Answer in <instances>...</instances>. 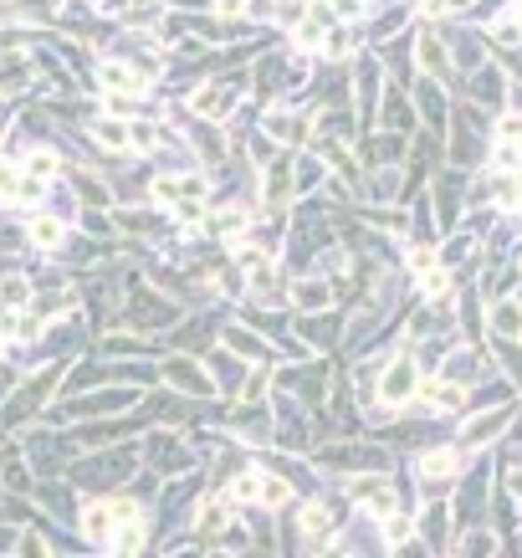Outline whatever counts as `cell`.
I'll list each match as a JSON object with an SVG mask.
<instances>
[{"instance_id": "cell-1", "label": "cell", "mask_w": 522, "mask_h": 558, "mask_svg": "<svg viewBox=\"0 0 522 558\" xmlns=\"http://www.w3.org/2000/svg\"><path fill=\"white\" fill-rule=\"evenodd\" d=\"M128 517H139V507L128 497H113V502H98L83 513V533L92 543H113V522H128Z\"/></svg>"}, {"instance_id": "cell-2", "label": "cell", "mask_w": 522, "mask_h": 558, "mask_svg": "<svg viewBox=\"0 0 522 558\" xmlns=\"http://www.w3.org/2000/svg\"><path fill=\"white\" fill-rule=\"evenodd\" d=\"M415 390H420V369H415V359H410V353H399L395 364L379 374V400H384V405H405V400H410Z\"/></svg>"}, {"instance_id": "cell-3", "label": "cell", "mask_w": 522, "mask_h": 558, "mask_svg": "<svg viewBox=\"0 0 522 558\" xmlns=\"http://www.w3.org/2000/svg\"><path fill=\"white\" fill-rule=\"evenodd\" d=\"M149 195L159 206H185V200H205V174H154Z\"/></svg>"}, {"instance_id": "cell-4", "label": "cell", "mask_w": 522, "mask_h": 558, "mask_svg": "<svg viewBox=\"0 0 522 558\" xmlns=\"http://www.w3.org/2000/svg\"><path fill=\"white\" fill-rule=\"evenodd\" d=\"M42 174H31L26 165H11V159H0V200H21V206H31L36 195H42Z\"/></svg>"}, {"instance_id": "cell-5", "label": "cell", "mask_w": 522, "mask_h": 558, "mask_svg": "<svg viewBox=\"0 0 522 558\" xmlns=\"http://www.w3.org/2000/svg\"><path fill=\"white\" fill-rule=\"evenodd\" d=\"M354 497L369 507V513L379 517V522H389V517H399V497L384 487V481H354Z\"/></svg>"}, {"instance_id": "cell-6", "label": "cell", "mask_w": 522, "mask_h": 558, "mask_svg": "<svg viewBox=\"0 0 522 558\" xmlns=\"http://www.w3.org/2000/svg\"><path fill=\"white\" fill-rule=\"evenodd\" d=\"M328 31H333V16H328V11H308V16L297 21V46H302V52H317V46L328 42Z\"/></svg>"}, {"instance_id": "cell-7", "label": "cell", "mask_w": 522, "mask_h": 558, "mask_svg": "<svg viewBox=\"0 0 522 558\" xmlns=\"http://www.w3.org/2000/svg\"><path fill=\"white\" fill-rule=\"evenodd\" d=\"M98 77H103V87L108 93H144V72H133V67H124V62H103L98 67Z\"/></svg>"}, {"instance_id": "cell-8", "label": "cell", "mask_w": 522, "mask_h": 558, "mask_svg": "<svg viewBox=\"0 0 522 558\" xmlns=\"http://www.w3.org/2000/svg\"><path fill=\"white\" fill-rule=\"evenodd\" d=\"M420 394H425L436 410H461V405H466V384H456V379H430V384H420Z\"/></svg>"}, {"instance_id": "cell-9", "label": "cell", "mask_w": 522, "mask_h": 558, "mask_svg": "<svg viewBox=\"0 0 522 558\" xmlns=\"http://www.w3.org/2000/svg\"><path fill=\"white\" fill-rule=\"evenodd\" d=\"M456 472H461L456 451H425L420 456V476H425V481H446V476H456Z\"/></svg>"}, {"instance_id": "cell-10", "label": "cell", "mask_w": 522, "mask_h": 558, "mask_svg": "<svg viewBox=\"0 0 522 558\" xmlns=\"http://www.w3.org/2000/svg\"><path fill=\"white\" fill-rule=\"evenodd\" d=\"M31 241H36L42 251L62 247V241H67V226L57 221V215H31Z\"/></svg>"}, {"instance_id": "cell-11", "label": "cell", "mask_w": 522, "mask_h": 558, "mask_svg": "<svg viewBox=\"0 0 522 558\" xmlns=\"http://www.w3.org/2000/svg\"><path fill=\"white\" fill-rule=\"evenodd\" d=\"M492 328H497L502 338H518V333H522V303L502 297L497 308H492Z\"/></svg>"}, {"instance_id": "cell-12", "label": "cell", "mask_w": 522, "mask_h": 558, "mask_svg": "<svg viewBox=\"0 0 522 558\" xmlns=\"http://www.w3.org/2000/svg\"><path fill=\"white\" fill-rule=\"evenodd\" d=\"M92 133H98L103 149H133V124H124V118H103Z\"/></svg>"}, {"instance_id": "cell-13", "label": "cell", "mask_w": 522, "mask_h": 558, "mask_svg": "<svg viewBox=\"0 0 522 558\" xmlns=\"http://www.w3.org/2000/svg\"><path fill=\"white\" fill-rule=\"evenodd\" d=\"M267 497V472H241L230 481V502H261Z\"/></svg>"}, {"instance_id": "cell-14", "label": "cell", "mask_w": 522, "mask_h": 558, "mask_svg": "<svg viewBox=\"0 0 522 558\" xmlns=\"http://www.w3.org/2000/svg\"><path fill=\"white\" fill-rule=\"evenodd\" d=\"M36 333V318L26 308H0V338H31Z\"/></svg>"}, {"instance_id": "cell-15", "label": "cell", "mask_w": 522, "mask_h": 558, "mask_svg": "<svg viewBox=\"0 0 522 558\" xmlns=\"http://www.w3.org/2000/svg\"><path fill=\"white\" fill-rule=\"evenodd\" d=\"M0 308H31V282L26 277H0Z\"/></svg>"}, {"instance_id": "cell-16", "label": "cell", "mask_w": 522, "mask_h": 558, "mask_svg": "<svg viewBox=\"0 0 522 558\" xmlns=\"http://www.w3.org/2000/svg\"><path fill=\"white\" fill-rule=\"evenodd\" d=\"M226 522H230V507L215 497V502H205V507H200V517H195V533H221Z\"/></svg>"}, {"instance_id": "cell-17", "label": "cell", "mask_w": 522, "mask_h": 558, "mask_svg": "<svg viewBox=\"0 0 522 558\" xmlns=\"http://www.w3.org/2000/svg\"><path fill=\"white\" fill-rule=\"evenodd\" d=\"M226 108H230L226 87H200V93H195V113H205V118H221Z\"/></svg>"}, {"instance_id": "cell-18", "label": "cell", "mask_w": 522, "mask_h": 558, "mask_svg": "<svg viewBox=\"0 0 522 558\" xmlns=\"http://www.w3.org/2000/svg\"><path fill=\"white\" fill-rule=\"evenodd\" d=\"M108 548H118V554H139V548H144V522H139V517H128L124 528L113 533V543H108Z\"/></svg>"}, {"instance_id": "cell-19", "label": "cell", "mask_w": 522, "mask_h": 558, "mask_svg": "<svg viewBox=\"0 0 522 558\" xmlns=\"http://www.w3.org/2000/svg\"><path fill=\"white\" fill-rule=\"evenodd\" d=\"M302 533H308V538H328V533H333V517H328V507L308 502V507H302Z\"/></svg>"}, {"instance_id": "cell-20", "label": "cell", "mask_w": 522, "mask_h": 558, "mask_svg": "<svg viewBox=\"0 0 522 558\" xmlns=\"http://www.w3.org/2000/svg\"><path fill=\"white\" fill-rule=\"evenodd\" d=\"M246 221H251V215H246L241 206H226L215 221H210V230H215V236H241V230H246Z\"/></svg>"}, {"instance_id": "cell-21", "label": "cell", "mask_w": 522, "mask_h": 558, "mask_svg": "<svg viewBox=\"0 0 522 558\" xmlns=\"http://www.w3.org/2000/svg\"><path fill=\"white\" fill-rule=\"evenodd\" d=\"M293 303H297V308H308V312H313V308H328V287H323V282H297V287H293Z\"/></svg>"}, {"instance_id": "cell-22", "label": "cell", "mask_w": 522, "mask_h": 558, "mask_svg": "<svg viewBox=\"0 0 522 558\" xmlns=\"http://www.w3.org/2000/svg\"><path fill=\"white\" fill-rule=\"evenodd\" d=\"M267 133H272L277 144H297V139H302V124H297V118H282V113H272V118H267Z\"/></svg>"}, {"instance_id": "cell-23", "label": "cell", "mask_w": 522, "mask_h": 558, "mask_svg": "<svg viewBox=\"0 0 522 558\" xmlns=\"http://www.w3.org/2000/svg\"><path fill=\"white\" fill-rule=\"evenodd\" d=\"M507 425V410H497V415H486V420H471V431H466V441H492V435Z\"/></svg>"}, {"instance_id": "cell-24", "label": "cell", "mask_w": 522, "mask_h": 558, "mask_svg": "<svg viewBox=\"0 0 522 558\" xmlns=\"http://www.w3.org/2000/svg\"><path fill=\"white\" fill-rule=\"evenodd\" d=\"M420 287H425V297H446V292H451V277H446V271L440 267H430V271H420Z\"/></svg>"}, {"instance_id": "cell-25", "label": "cell", "mask_w": 522, "mask_h": 558, "mask_svg": "<svg viewBox=\"0 0 522 558\" xmlns=\"http://www.w3.org/2000/svg\"><path fill=\"white\" fill-rule=\"evenodd\" d=\"M26 169H31V174H42V180H52V174H57V154H52V149H36V154L26 159Z\"/></svg>"}, {"instance_id": "cell-26", "label": "cell", "mask_w": 522, "mask_h": 558, "mask_svg": "<svg viewBox=\"0 0 522 558\" xmlns=\"http://www.w3.org/2000/svg\"><path fill=\"white\" fill-rule=\"evenodd\" d=\"M471 0H420V11L425 16H456V11H466Z\"/></svg>"}, {"instance_id": "cell-27", "label": "cell", "mask_w": 522, "mask_h": 558, "mask_svg": "<svg viewBox=\"0 0 522 558\" xmlns=\"http://www.w3.org/2000/svg\"><path fill=\"white\" fill-rule=\"evenodd\" d=\"M440 62H446V52H440V42H430V36H425V42H420V67H425V72H436Z\"/></svg>"}, {"instance_id": "cell-28", "label": "cell", "mask_w": 522, "mask_h": 558, "mask_svg": "<svg viewBox=\"0 0 522 558\" xmlns=\"http://www.w3.org/2000/svg\"><path fill=\"white\" fill-rule=\"evenodd\" d=\"M133 108H139V93H108V113L124 118V113H133Z\"/></svg>"}, {"instance_id": "cell-29", "label": "cell", "mask_w": 522, "mask_h": 558, "mask_svg": "<svg viewBox=\"0 0 522 558\" xmlns=\"http://www.w3.org/2000/svg\"><path fill=\"white\" fill-rule=\"evenodd\" d=\"M410 267H415V271H430V267H436V251L415 247V251H410Z\"/></svg>"}, {"instance_id": "cell-30", "label": "cell", "mask_w": 522, "mask_h": 558, "mask_svg": "<svg viewBox=\"0 0 522 558\" xmlns=\"http://www.w3.org/2000/svg\"><path fill=\"white\" fill-rule=\"evenodd\" d=\"M502 144H518L522 149V118H507V124H502Z\"/></svg>"}, {"instance_id": "cell-31", "label": "cell", "mask_w": 522, "mask_h": 558, "mask_svg": "<svg viewBox=\"0 0 522 558\" xmlns=\"http://www.w3.org/2000/svg\"><path fill=\"white\" fill-rule=\"evenodd\" d=\"M215 11H221V16H236V21H241V16H246V0H215Z\"/></svg>"}, {"instance_id": "cell-32", "label": "cell", "mask_w": 522, "mask_h": 558, "mask_svg": "<svg viewBox=\"0 0 522 558\" xmlns=\"http://www.w3.org/2000/svg\"><path fill=\"white\" fill-rule=\"evenodd\" d=\"M133 149H154V128L149 124H133Z\"/></svg>"}, {"instance_id": "cell-33", "label": "cell", "mask_w": 522, "mask_h": 558, "mask_svg": "<svg viewBox=\"0 0 522 558\" xmlns=\"http://www.w3.org/2000/svg\"><path fill=\"white\" fill-rule=\"evenodd\" d=\"M512 21H518V31H522V0H518V5H512Z\"/></svg>"}, {"instance_id": "cell-34", "label": "cell", "mask_w": 522, "mask_h": 558, "mask_svg": "<svg viewBox=\"0 0 522 558\" xmlns=\"http://www.w3.org/2000/svg\"><path fill=\"white\" fill-rule=\"evenodd\" d=\"M364 5H379V0H364Z\"/></svg>"}]
</instances>
